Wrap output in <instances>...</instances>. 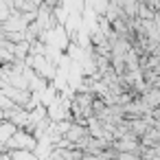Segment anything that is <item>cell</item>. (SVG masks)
Listing matches in <instances>:
<instances>
[{"instance_id":"obj_3","label":"cell","mask_w":160,"mask_h":160,"mask_svg":"<svg viewBox=\"0 0 160 160\" xmlns=\"http://www.w3.org/2000/svg\"><path fill=\"white\" fill-rule=\"evenodd\" d=\"M110 5H112V7H116V9H121V11H123V5H125V0H110Z\"/></svg>"},{"instance_id":"obj_2","label":"cell","mask_w":160,"mask_h":160,"mask_svg":"<svg viewBox=\"0 0 160 160\" xmlns=\"http://www.w3.org/2000/svg\"><path fill=\"white\" fill-rule=\"evenodd\" d=\"M13 11H16L13 0H0V24H5L13 16Z\"/></svg>"},{"instance_id":"obj_1","label":"cell","mask_w":160,"mask_h":160,"mask_svg":"<svg viewBox=\"0 0 160 160\" xmlns=\"http://www.w3.org/2000/svg\"><path fill=\"white\" fill-rule=\"evenodd\" d=\"M35 147H38V138L27 129H18L11 136V140L5 145V151H35Z\"/></svg>"}]
</instances>
